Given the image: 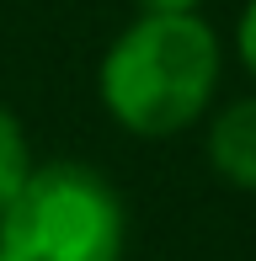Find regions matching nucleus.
Masks as SVG:
<instances>
[{"mask_svg": "<svg viewBox=\"0 0 256 261\" xmlns=\"http://www.w3.org/2000/svg\"><path fill=\"white\" fill-rule=\"evenodd\" d=\"M219 91V38L203 16H139L101 59V101L128 134L192 128Z\"/></svg>", "mask_w": 256, "mask_h": 261, "instance_id": "obj_1", "label": "nucleus"}, {"mask_svg": "<svg viewBox=\"0 0 256 261\" xmlns=\"http://www.w3.org/2000/svg\"><path fill=\"white\" fill-rule=\"evenodd\" d=\"M123 240V203L91 165H32L0 208V261H118Z\"/></svg>", "mask_w": 256, "mask_h": 261, "instance_id": "obj_2", "label": "nucleus"}, {"mask_svg": "<svg viewBox=\"0 0 256 261\" xmlns=\"http://www.w3.org/2000/svg\"><path fill=\"white\" fill-rule=\"evenodd\" d=\"M208 160L229 187L256 192V96L219 112L214 134H208Z\"/></svg>", "mask_w": 256, "mask_h": 261, "instance_id": "obj_3", "label": "nucleus"}, {"mask_svg": "<svg viewBox=\"0 0 256 261\" xmlns=\"http://www.w3.org/2000/svg\"><path fill=\"white\" fill-rule=\"evenodd\" d=\"M32 160H27V139H21V123L6 101H0V208L16 197V187L27 181Z\"/></svg>", "mask_w": 256, "mask_h": 261, "instance_id": "obj_4", "label": "nucleus"}, {"mask_svg": "<svg viewBox=\"0 0 256 261\" xmlns=\"http://www.w3.org/2000/svg\"><path fill=\"white\" fill-rule=\"evenodd\" d=\"M240 59H246V69H251V75H256V0H251V6H246V16H240Z\"/></svg>", "mask_w": 256, "mask_h": 261, "instance_id": "obj_5", "label": "nucleus"}, {"mask_svg": "<svg viewBox=\"0 0 256 261\" xmlns=\"http://www.w3.org/2000/svg\"><path fill=\"white\" fill-rule=\"evenodd\" d=\"M144 16H197V0H139Z\"/></svg>", "mask_w": 256, "mask_h": 261, "instance_id": "obj_6", "label": "nucleus"}]
</instances>
